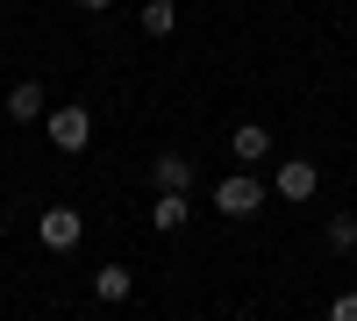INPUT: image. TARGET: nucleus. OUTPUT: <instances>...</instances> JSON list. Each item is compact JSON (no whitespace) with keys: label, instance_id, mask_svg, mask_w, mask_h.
Instances as JSON below:
<instances>
[{"label":"nucleus","instance_id":"nucleus-9","mask_svg":"<svg viewBox=\"0 0 357 321\" xmlns=\"http://www.w3.org/2000/svg\"><path fill=\"white\" fill-rule=\"evenodd\" d=\"M151 228H186V193H158V208H151Z\"/></svg>","mask_w":357,"mask_h":321},{"label":"nucleus","instance_id":"nucleus-8","mask_svg":"<svg viewBox=\"0 0 357 321\" xmlns=\"http://www.w3.org/2000/svg\"><path fill=\"white\" fill-rule=\"evenodd\" d=\"M129 285H136L129 265H100V272H93V293H100L107 307H122V300H129Z\"/></svg>","mask_w":357,"mask_h":321},{"label":"nucleus","instance_id":"nucleus-6","mask_svg":"<svg viewBox=\"0 0 357 321\" xmlns=\"http://www.w3.org/2000/svg\"><path fill=\"white\" fill-rule=\"evenodd\" d=\"M151 186H158V193H186V186H193V164L178 157V150H165V157H151Z\"/></svg>","mask_w":357,"mask_h":321},{"label":"nucleus","instance_id":"nucleus-5","mask_svg":"<svg viewBox=\"0 0 357 321\" xmlns=\"http://www.w3.org/2000/svg\"><path fill=\"white\" fill-rule=\"evenodd\" d=\"M43 114H50V100H43V86H36V79L8 86V122H43Z\"/></svg>","mask_w":357,"mask_h":321},{"label":"nucleus","instance_id":"nucleus-13","mask_svg":"<svg viewBox=\"0 0 357 321\" xmlns=\"http://www.w3.org/2000/svg\"><path fill=\"white\" fill-rule=\"evenodd\" d=\"M79 8H86V15H100V8H114V0H79Z\"/></svg>","mask_w":357,"mask_h":321},{"label":"nucleus","instance_id":"nucleus-10","mask_svg":"<svg viewBox=\"0 0 357 321\" xmlns=\"http://www.w3.org/2000/svg\"><path fill=\"white\" fill-rule=\"evenodd\" d=\"M178 29V8L172 0H143V36H172Z\"/></svg>","mask_w":357,"mask_h":321},{"label":"nucleus","instance_id":"nucleus-3","mask_svg":"<svg viewBox=\"0 0 357 321\" xmlns=\"http://www.w3.org/2000/svg\"><path fill=\"white\" fill-rule=\"evenodd\" d=\"M79 236H86L79 208H43V214H36V243H43V250H79Z\"/></svg>","mask_w":357,"mask_h":321},{"label":"nucleus","instance_id":"nucleus-2","mask_svg":"<svg viewBox=\"0 0 357 321\" xmlns=\"http://www.w3.org/2000/svg\"><path fill=\"white\" fill-rule=\"evenodd\" d=\"M215 208H222L229 221H236V214H243V221H250V214L264 208V179H250V171H229V179L215 186Z\"/></svg>","mask_w":357,"mask_h":321},{"label":"nucleus","instance_id":"nucleus-12","mask_svg":"<svg viewBox=\"0 0 357 321\" xmlns=\"http://www.w3.org/2000/svg\"><path fill=\"white\" fill-rule=\"evenodd\" d=\"M329 321H357V293H336V307H329Z\"/></svg>","mask_w":357,"mask_h":321},{"label":"nucleus","instance_id":"nucleus-4","mask_svg":"<svg viewBox=\"0 0 357 321\" xmlns=\"http://www.w3.org/2000/svg\"><path fill=\"white\" fill-rule=\"evenodd\" d=\"M314 186H321V171H314L307 157H293V164L272 171V193H279V200H314Z\"/></svg>","mask_w":357,"mask_h":321},{"label":"nucleus","instance_id":"nucleus-11","mask_svg":"<svg viewBox=\"0 0 357 321\" xmlns=\"http://www.w3.org/2000/svg\"><path fill=\"white\" fill-rule=\"evenodd\" d=\"M321 236H329V250H357V214H336Z\"/></svg>","mask_w":357,"mask_h":321},{"label":"nucleus","instance_id":"nucleus-7","mask_svg":"<svg viewBox=\"0 0 357 321\" xmlns=\"http://www.w3.org/2000/svg\"><path fill=\"white\" fill-rule=\"evenodd\" d=\"M229 150H236V164H257V157H272V129L264 122H243L229 136Z\"/></svg>","mask_w":357,"mask_h":321},{"label":"nucleus","instance_id":"nucleus-1","mask_svg":"<svg viewBox=\"0 0 357 321\" xmlns=\"http://www.w3.org/2000/svg\"><path fill=\"white\" fill-rule=\"evenodd\" d=\"M43 136H50L65 157H79L86 143H93V107H50V114H43Z\"/></svg>","mask_w":357,"mask_h":321}]
</instances>
